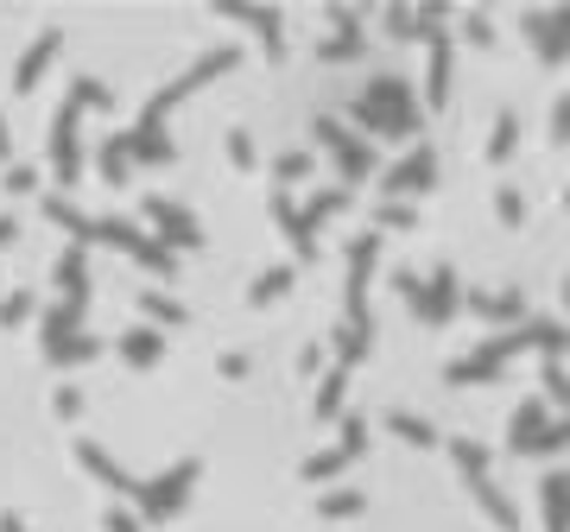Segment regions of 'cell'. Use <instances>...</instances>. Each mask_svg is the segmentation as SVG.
Instances as JSON below:
<instances>
[{"mask_svg": "<svg viewBox=\"0 0 570 532\" xmlns=\"http://www.w3.org/2000/svg\"><path fill=\"white\" fill-rule=\"evenodd\" d=\"M539 501H545V532H570V469H545Z\"/></svg>", "mask_w": 570, "mask_h": 532, "instance_id": "2", "label": "cell"}, {"mask_svg": "<svg viewBox=\"0 0 570 532\" xmlns=\"http://www.w3.org/2000/svg\"><path fill=\"white\" fill-rule=\"evenodd\" d=\"M451 299H456V273H451V266H444V273L431 279V304H425L418 317H431V324H444V317H451V311H456Z\"/></svg>", "mask_w": 570, "mask_h": 532, "instance_id": "6", "label": "cell"}, {"mask_svg": "<svg viewBox=\"0 0 570 532\" xmlns=\"http://www.w3.org/2000/svg\"><path fill=\"white\" fill-rule=\"evenodd\" d=\"M514 140H520V114L507 109L494 121V140H489V159H514Z\"/></svg>", "mask_w": 570, "mask_h": 532, "instance_id": "8", "label": "cell"}, {"mask_svg": "<svg viewBox=\"0 0 570 532\" xmlns=\"http://www.w3.org/2000/svg\"><path fill=\"white\" fill-rule=\"evenodd\" d=\"M469 489H476V501H482V514H489L501 532H520V514H514V501H507V489L494 482V476H469Z\"/></svg>", "mask_w": 570, "mask_h": 532, "instance_id": "4", "label": "cell"}, {"mask_svg": "<svg viewBox=\"0 0 570 532\" xmlns=\"http://www.w3.org/2000/svg\"><path fill=\"white\" fill-rule=\"evenodd\" d=\"M545 393H552V400H558V413L570 418V375L558 368V362H545Z\"/></svg>", "mask_w": 570, "mask_h": 532, "instance_id": "10", "label": "cell"}, {"mask_svg": "<svg viewBox=\"0 0 570 532\" xmlns=\"http://www.w3.org/2000/svg\"><path fill=\"white\" fill-rule=\"evenodd\" d=\"M494 203H501V223H507V228H520V216H527V203H520V190L507 185V190H501V197H494Z\"/></svg>", "mask_w": 570, "mask_h": 532, "instance_id": "12", "label": "cell"}, {"mask_svg": "<svg viewBox=\"0 0 570 532\" xmlns=\"http://www.w3.org/2000/svg\"><path fill=\"white\" fill-rule=\"evenodd\" d=\"M520 33L532 38V51L545 64H565L570 58V7L565 13H520Z\"/></svg>", "mask_w": 570, "mask_h": 532, "instance_id": "1", "label": "cell"}, {"mask_svg": "<svg viewBox=\"0 0 570 532\" xmlns=\"http://www.w3.org/2000/svg\"><path fill=\"white\" fill-rule=\"evenodd\" d=\"M545 425H552V406H545V400H527V406L514 413V425H507V444L520 451V444H527V438H539Z\"/></svg>", "mask_w": 570, "mask_h": 532, "instance_id": "5", "label": "cell"}, {"mask_svg": "<svg viewBox=\"0 0 570 532\" xmlns=\"http://www.w3.org/2000/svg\"><path fill=\"white\" fill-rule=\"evenodd\" d=\"M520 451H527V456H552V451H570V418H552V425H545L539 438H527Z\"/></svg>", "mask_w": 570, "mask_h": 532, "instance_id": "7", "label": "cell"}, {"mask_svg": "<svg viewBox=\"0 0 570 532\" xmlns=\"http://www.w3.org/2000/svg\"><path fill=\"white\" fill-rule=\"evenodd\" d=\"M552 134H558V140H570V89L558 96V114H552Z\"/></svg>", "mask_w": 570, "mask_h": 532, "instance_id": "13", "label": "cell"}, {"mask_svg": "<svg viewBox=\"0 0 570 532\" xmlns=\"http://www.w3.org/2000/svg\"><path fill=\"white\" fill-rule=\"evenodd\" d=\"M425 178H431V152H413V159L393 172V185H425Z\"/></svg>", "mask_w": 570, "mask_h": 532, "instance_id": "11", "label": "cell"}, {"mask_svg": "<svg viewBox=\"0 0 570 532\" xmlns=\"http://www.w3.org/2000/svg\"><path fill=\"white\" fill-rule=\"evenodd\" d=\"M444 89H451V45L438 38L431 45V96H444Z\"/></svg>", "mask_w": 570, "mask_h": 532, "instance_id": "9", "label": "cell"}, {"mask_svg": "<svg viewBox=\"0 0 570 532\" xmlns=\"http://www.w3.org/2000/svg\"><path fill=\"white\" fill-rule=\"evenodd\" d=\"M565 210H570V185H565Z\"/></svg>", "mask_w": 570, "mask_h": 532, "instance_id": "16", "label": "cell"}, {"mask_svg": "<svg viewBox=\"0 0 570 532\" xmlns=\"http://www.w3.org/2000/svg\"><path fill=\"white\" fill-rule=\"evenodd\" d=\"M565 311H570V279H565Z\"/></svg>", "mask_w": 570, "mask_h": 532, "instance_id": "15", "label": "cell"}, {"mask_svg": "<svg viewBox=\"0 0 570 532\" xmlns=\"http://www.w3.org/2000/svg\"><path fill=\"white\" fill-rule=\"evenodd\" d=\"M469 311L489 317V324H514V330L527 324V299L520 292H469Z\"/></svg>", "mask_w": 570, "mask_h": 532, "instance_id": "3", "label": "cell"}, {"mask_svg": "<svg viewBox=\"0 0 570 532\" xmlns=\"http://www.w3.org/2000/svg\"><path fill=\"white\" fill-rule=\"evenodd\" d=\"M400 431H406L413 444H431V425H418V418H400Z\"/></svg>", "mask_w": 570, "mask_h": 532, "instance_id": "14", "label": "cell"}]
</instances>
